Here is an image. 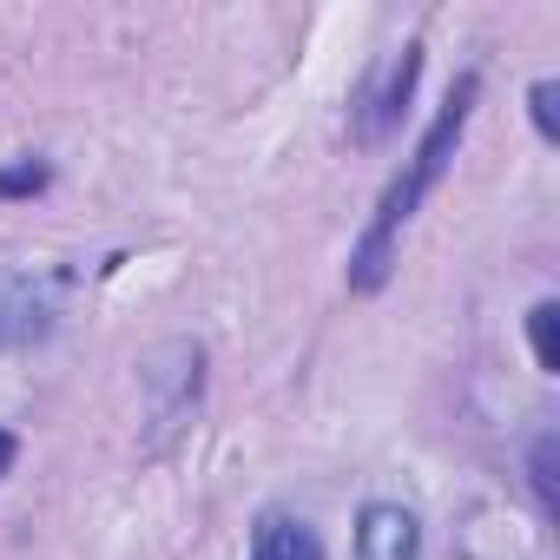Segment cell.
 <instances>
[{
  "label": "cell",
  "instance_id": "cell-8",
  "mask_svg": "<svg viewBox=\"0 0 560 560\" xmlns=\"http://www.w3.org/2000/svg\"><path fill=\"white\" fill-rule=\"evenodd\" d=\"M40 185H47V165H34V159L21 172H0V198H8V191H40Z\"/></svg>",
  "mask_w": 560,
  "mask_h": 560
},
{
  "label": "cell",
  "instance_id": "cell-6",
  "mask_svg": "<svg viewBox=\"0 0 560 560\" xmlns=\"http://www.w3.org/2000/svg\"><path fill=\"white\" fill-rule=\"evenodd\" d=\"M553 324H560V304H553V298L527 311V343H534V363H540L547 376H560V350H553Z\"/></svg>",
  "mask_w": 560,
  "mask_h": 560
},
{
  "label": "cell",
  "instance_id": "cell-5",
  "mask_svg": "<svg viewBox=\"0 0 560 560\" xmlns=\"http://www.w3.org/2000/svg\"><path fill=\"white\" fill-rule=\"evenodd\" d=\"M553 462H560V435L547 429V435H534V448H527V481H534V501H540V514H553V508H560Z\"/></svg>",
  "mask_w": 560,
  "mask_h": 560
},
{
  "label": "cell",
  "instance_id": "cell-4",
  "mask_svg": "<svg viewBox=\"0 0 560 560\" xmlns=\"http://www.w3.org/2000/svg\"><path fill=\"white\" fill-rule=\"evenodd\" d=\"M250 560H324V540L298 514H264L250 534Z\"/></svg>",
  "mask_w": 560,
  "mask_h": 560
},
{
  "label": "cell",
  "instance_id": "cell-9",
  "mask_svg": "<svg viewBox=\"0 0 560 560\" xmlns=\"http://www.w3.org/2000/svg\"><path fill=\"white\" fill-rule=\"evenodd\" d=\"M14 455H21V442H14L8 429H0V475H8V468H14Z\"/></svg>",
  "mask_w": 560,
  "mask_h": 560
},
{
  "label": "cell",
  "instance_id": "cell-2",
  "mask_svg": "<svg viewBox=\"0 0 560 560\" xmlns=\"http://www.w3.org/2000/svg\"><path fill=\"white\" fill-rule=\"evenodd\" d=\"M422 527L402 501H370L357 514V560H416Z\"/></svg>",
  "mask_w": 560,
  "mask_h": 560
},
{
  "label": "cell",
  "instance_id": "cell-3",
  "mask_svg": "<svg viewBox=\"0 0 560 560\" xmlns=\"http://www.w3.org/2000/svg\"><path fill=\"white\" fill-rule=\"evenodd\" d=\"M416 73H422V47H402V60L389 67V80H383V86H376V93L363 100V106H370V113L357 119V139H363V145H376V139H383V132H389V126L402 119V106H409V86H416Z\"/></svg>",
  "mask_w": 560,
  "mask_h": 560
},
{
  "label": "cell",
  "instance_id": "cell-7",
  "mask_svg": "<svg viewBox=\"0 0 560 560\" xmlns=\"http://www.w3.org/2000/svg\"><path fill=\"white\" fill-rule=\"evenodd\" d=\"M534 126H540V139H547V145L560 139V126H553V80H540V86H534Z\"/></svg>",
  "mask_w": 560,
  "mask_h": 560
},
{
  "label": "cell",
  "instance_id": "cell-1",
  "mask_svg": "<svg viewBox=\"0 0 560 560\" xmlns=\"http://www.w3.org/2000/svg\"><path fill=\"white\" fill-rule=\"evenodd\" d=\"M475 93H481V80L468 73V80L448 93V106L435 113V126L422 132V145H416L409 172L383 191L376 224L363 231V244H357V257H350V291H357V298H370V291H383V284H389V264H396V231L416 218V205H422V198L435 191V178L448 172V159H455V145H462V126H468V113H475Z\"/></svg>",
  "mask_w": 560,
  "mask_h": 560
}]
</instances>
